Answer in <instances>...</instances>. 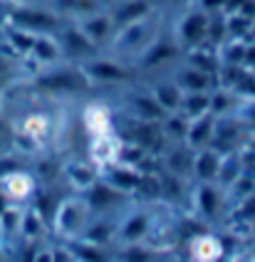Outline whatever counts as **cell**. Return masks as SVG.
I'll return each instance as SVG.
<instances>
[{"mask_svg": "<svg viewBox=\"0 0 255 262\" xmlns=\"http://www.w3.org/2000/svg\"><path fill=\"white\" fill-rule=\"evenodd\" d=\"M146 10H149L146 0H134V3H126L119 13H117L114 23H117V25H129V23H134V20H141V17L146 15Z\"/></svg>", "mask_w": 255, "mask_h": 262, "instance_id": "obj_7", "label": "cell"}, {"mask_svg": "<svg viewBox=\"0 0 255 262\" xmlns=\"http://www.w3.org/2000/svg\"><path fill=\"white\" fill-rule=\"evenodd\" d=\"M154 99L159 102L161 109H176V106L181 104L179 87H174V84H159V87H156V94H154Z\"/></svg>", "mask_w": 255, "mask_h": 262, "instance_id": "obj_8", "label": "cell"}, {"mask_svg": "<svg viewBox=\"0 0 255 262\" xmlns=\"http://www.w3.org/2000/svg\"><path fill=\"white\" fill-rule=\"evenodd\" d=\"M30 50L42 59V62H52V59L57 57V47L50 42V40H45V37H35V42H32Z\"/></svg>", "mask_w": 255, "mask_h": 262, "instance_id": "obj_10", "label": "cell"}, {"mask_svg": "<svg viewBox=\"0 0 255 262\" xmlns=\"http://www.w3.org/2000/svg\"><path fill=\"white\" fill-rule=\"evenodd\" d=\"M206 30H208L206 13H188L181 23V40L186 45H198L206 37Z\"/></svg>", "mask_w": 255, "mask_h": 262, "instance_id": "obj_2", "label": "cell"}, {"mask_svg": "<svg viewBox=\"0 0 255 262\" xmlns=\"http://www.w3.org/2000/svg\"><path fill=\"white\" fill-rule=\"evenodd\" d=\"M174 47L168 42H156L154 47H151V52H149V57H146V64H159V62H166V59H171L174 57Z\"/></svg>", "mask_w": 255, "mask_h": 262, "instance_id": "obj_13", "label": "cell"}, {"mask_svg": "<svg viewBox=\"0 0 255 262\" xmlns=\"http://www.w3.org/2000/svg\"><path fill=\"white\" fill-rule=\"evenodd\" d=\"M112 25H114V23H112L107 15H92L90 20L82 25V32L90 37L92 45H97V42H102V40H107V37H109Z\"/></svg>", "mask_w": 255, "mask_h": 262, "instance_id": "obj_3", "label": "cell"}, {"mask_svg": "<svg viewBox=\"0 0 255 262\" xmlns=\"http://www.w3.org/2000/svg\"><path fill=\"white\" fill-rule=\"evenodd\" d=\"M201 198H203V210H206V213H213L216 205H218V195L210 188H203V195H201Z\"/></svg>", "mask_w": 255, "mask_h": 262, "instance_id": "obj_16", "label": "cell"}, {"mask_svg": "<svg viewBox=\"0 0 255 262\" xmlns=\"http://www.w3.org/2000/svg\"><path fill=\"white\" fill-rule=\"evenodd\" d=\"M179 84L191 89V92H203L210 84V77H208V72H201V70L191 67V70H183L179 74Z\"/></svg>", "mask_w": 255, "mask_h": 262, "instance_id": "obj_5", "label": "cell"}, {"mask_svg": "<svg viewBox=\"0 0 255 262\" xmlns=\"http://www.w3.org/2000/svg\"><path fill=\"white\" fill-rule=\"evenodd\" d=\"M114 198H117V195H114V193H109L107 188H97L94 193H92V201H94L97 205H107L109 201H114Z\"/></svg>", "mask_w": 255, "mask_h": 262, "instance_id": "obj_17", "label": "cell"}, {"mask_svg": "<svg viewBox=\"0 0 255 262\" xmlns=\"http://www.w3.org/2000/svg\"><path fill=\"white\" fill-rule=\"evenodd\" d=\"M62 45H65V50L72 52V55H87V52L94 50V45L90 42V37H87L82 30H65V32H62Z\"/></svg>", "mask_w": 255, "mask_h": 262, "instance_id": "obj_4", "label": "cell"}, {"mask_svg": "<svg viewBox=\"0 0 255 262\" xmlns=\"http://www.w3.org/2000/svg\"><path fill=\"white\" fill-rule=\"evenodd\" d=\"M10 23L20 30H28V32H42V30H52L57 25V20L50 13L42 10H13L10 13Z\"/></svg>", "mask_w": 255, "mask_h": 262, "instance_id": "obj_1", "label": "cell"}, {"mask_svg": "<svg viewBox=\"0 0 255 262\" xmlns=\"http://www.w3.org/2000/svg\"><path fill=\"white\" fill-rule=\"evenodd\" d=\"M79 255L84 257V262H104V257L99 255V252H94V250H79Z\"/></svg>", "mask_w": 255, "mask_h": 262, "instance_id": "obj_20", "label": "cell"}, {"mask_svg": "<svg viewBox=\"0 0 255 262\" xmlns=\"http://www.w3.org/2000/svg\"><path fill=\"white\" fill-rule=\"evenodd\" d=\"M114 181H117L119 186H124V188H129V186H136V181H139V178H136L134 173L132 176L129 173H114Z\"/></svg>", "mask_w": 255, "mask_h": 262, "instance_id": "obj_19", "label": "cell"}, {"mask_svg": "<svg viewBox=\"0 0 255 262\" xmlns=\"http://www.w3.org/2000/svg\"><path fill=\"white\" fill-rule=\"evenodd\" d=\"M134 106L146 119H151V117L159 119L161 114H164V109L159 106V102H156V99H151V97H136V99H134Z\"/></svg>", "mask_w": 255, "mask_h": 262, "instance_id": "obj_12", "label": "cell"}, {"mask_svg": "<svg viewBox=\"0 0 255 262\" xmlns=\"http://www.w3.org/2000/svg\"><path fill=\"white\" fill-rule=\"evenodd\" d=\"M201 3H203V8H206V10H216V8H221V5H225V3H228V0H201Z\"/></svg>", "mask_w": 255, "mask_h": 262, "instance_id": "obj_21", "label": "cell"}, {"mask_svg": "<svg viewBox=\"0 0 255 262\" xmlns=\"http://www.w3.org/2000/svg\"><path fill=\"white\" fill-rule=\"evenodd\" d=\"M210 106V99L208 97H203V94H198L196 92L194 97H188V102H186V109H188V114H201V112H206Z\"/></svg>", "mask_w": 255, "mask_h": 262, "instance_id": "obj_14", "label": "cell"}, {"mask_svg": "<svg viewBox=\"0 0 255 262\" xmlns=\"http://www.w3.org/2000/svg\"><path fill=\"white\" fill-rule=\"evenodd\" d=\"M210 131V119L206 117V119H201L196 126H191V131H188V136H191V141L194 144H201L203 139H206V134Z\"/></svg>", "mask_w": 255, "mask_h": 262, "instance_id": "obj_15", "label": "cell"}, {"mask_svg": "<svg viewBox=\"0 0 255 262\" xmlns=\"http://www.w3.org/2000/svg\"><path fill=\"white\" fill-rule=\"evenodd\" d=\"M90 72L97 79H104V82H109V79H124L126 77V72L121 67H117V64H112V62H94L90 67Z\"/></svg>", "mask_w": 255, "mask_h": 262, "instance_id": "obj_9", "label": "cell"}, {"mask_svg": "<svg viewBox=\"0 0 255 262\" xmlns=\"http://www.w3.org/2000/svg\"><path fill=\"white\" fill-rule=\"evenodd\" d=\"M144 228H146V218H144V215H139V218H134V225L129 223V228H126V237H136Z\"/></svg>", "mask_w": 255, "mask_h": 262, "instance_id": "obj_18", "label": "cell"}, {"mask_svg": "<svg viewBox=\"0 0 255 262\" xmlns=\"http://www.w3.org/2000/svg\"><path fill=\"white\" fill-rule=\"evenodd\" d=\"M250 117H253V119H255V104H253V109H250Z\"/></svg>", "mask_w": 255, "mask_h": 262, "instance_id": "obj_22", "label": "cell"}, {"mask_svg": "<svg viewBox=\"0 0 255 262\" xmlns=\"http://www.w3.org/2000/svg\"><path fill=\"white\" fill-rule=\"evenodd\" d=\"M196 171H198V176H201V178H210V176L218 171V159H216L210 151H203V154L198 156Z\"/></svg>", "mask_w": 255, "mask_h": 262, "instance_id": "obj_11", "label": "cell"}, {"mask_svg": "<svg viewBox=\"0 0 255 262\" xmlns=\"http://www.w3.org/2000/svg\"><path fill=\"white\" fill-rule=\"evenodd\" d=\"M42 84L52 89H77V87H82V79L75 72L60 70V72L50 74V77H42Z\"/></svg>", "mask_w": 255, "mask_h": 262, "instance_id": "obj_6", "label": "cell"}]
</instances>
